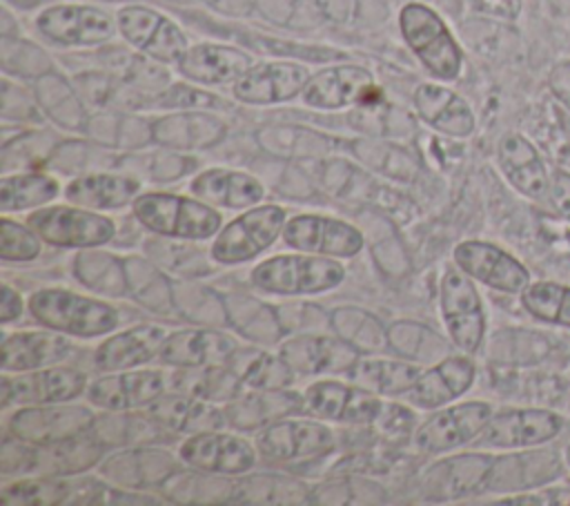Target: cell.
<instances>
[{"label":"cell","mask_w":570,"mask_h":506,"mask_svg":"<svg viewBox=\"0 0 570 506\" xmlns=\"http://www.w3.org/2000/svg\"><path fill=\"white\" fill-rule=\"evenodd\" d=\"M58 196V183L47 174H16L0 181V210L2 214L40 207Z\"/></svg>","instance_id":"obj_38"},{"label":"cell","mask_w":570,"mask_h":506,"mask_svg":"<svg viewBox=\"0 0 570 506\" xmlns=\"http://www.w3.org/2000/svg\"><path fill=\"white\" fill-rule=\"evenodd\" d=\"M36 27L47 40L67 47L100 45L114 33L111 18L105 11L87 4L49 7L38 16Z\"/></svg>","instance_id":"obj_17"},{"label":"cell","mask_w":570,"mask_h":506,"mask_svg":"<svg viewBox=\"0 0 570 506\" xmlns=\"http://www.w3.org/2000/svg\"><path fill=\"white\" fill-rule=\"evenodd\" d=\"M358 352L347 339L330 334L294 337L278 350L298 374H347L361 359Z\"/></svg>","instance_id":"obj_18"},{"label":"cell","mask_w":570,"mask_h":506,"mask_svg":"<svg viewBox=\"0 0 570 506\" xmlns=\"http://www.w3.org/2000/svg\"><path fill=\"white\" fill-rule=\"evenodd\" d=\"M401 33L423 67L439 80H456L463 53L445 22L430 7L412 2L401 9Z\"/></svg>","instance_id":"obj_4"},{"label":"cell","mask_w":570,"mask_h":506,"mask_svg":"<svg viewBox=\"0 0 570 506\" xmlns=\"http://www.w3.org/2000/svg\"><path fill=\"white\" fill-rule=\"evenodd\" d=\"M236 352V341L223 332L191 328L169 332L158 361L176 368H216L225 366Z\"/></svg>","instance_id":"obj_25"},{"label":"cell","mask_w":570,"mask_h":506,"mask_svg":"<svg viewBox=\"0 0 570 506\" xmlns=\"http://www.w3.org/2000/svg\"><path fill=\"white\" fill-rule=\"evenodd\" d=\"M345 267L321 254H281L252 270V285L267 294H318L343 283Z\"/></svg>","instance_id":"obj_3"},{"label":"cell","mask_w":570,"mask_h":506,"mask_svg":"<svg viewBox=\"0 0 570 506\" xmlns=\"http://www.w3.org/2000/svg\"><path fill=\"white\" fill-rule=\"evenodd\" d=\"M287 214L278 205H254L218 230L212 259L223 265H236L263 254L278 236H283Z\"/></svg>","instance_id":"obj_5"},{"label":"cell","mask_w":570,"mask_h":506,"mask_svg":"<svg viewBox=\"0 0 570 506\" xmlns=\"http://www.w3.org/2000/svg\"><path fill=\"white\" fill-rule=\"evenodd\" d=\"M138 194V181L120 174H87L65 187V198L87 210H116L134 203Z\"/></svg>","instance_id":"obj_34"},{"label":"cell","mask_w":570,"mask_h":506,"mask_svg":"<svg viewBox=\"0 0 570 506\" xmlns=\"http://www.w3.org/2000/svg\"><path fill=\"white\" fill-rule=\"evenodd\" d=\"M91 421L94 415L85 406L45 403L18 410L9 421V430L20 441L49 444L82 435Z\"/></svg>","instance_id":"obj_19"},{"label":"cell","mask_w":570,"mask_h":506,"mask_svg":"<svg viewBox=\"0 0 570 506\" xmlns=\"http://www.w3.org/2000/svg\"><path fill=\"white\" fill-rule=\"evenodd\" d=\"M563 459L557 450H532L510 457H497L494 468L501 470L503 481H499L494 488L499 490H528L546 486L561 477L563 473Z\"/></svg>","instance_id":"obj_35"},{"label":"cell","mask_w":570,"mask_h":506,"mask_svg":"<svg viewBox=\"0 0 570 506\" xmlns=\"http://www.w3.org/2000/svg\"><path fill=\"white\" fill-rule=\"evenodd\" d=\"M497 160L508 183L525 198H548L550 176L537 147L521 134H505L497 145Z\"/></svg>","instance_id":"obj_26"},{"label":"cell","mask_w":570,"mask_h":506,"mask_svg":"<svg viewBox=\"0 0 570 506\" xmlns=\"http://www.w3.org/2000/svg\"><path fill=\"white\" fill-rule=\"evenodd\" d=\"M256 446L245 437L220 430H205L185 439L178 457L196 470L240 475L256 464Z\"/></svg>","instance_id":"obj_16"},{"label":"cell","mask_w":570,"mask_h":506,"mask_svg":"<svg viewBox=\"0 0 570 506\" xmlns=\"http://www.w3.org/2000/svg\"><path fill=\"white\" fill-rule=\"evenodd\" d=\"M414 107L419 116L441 134L465 138L474 132V114L470 105L443 85H419L414 91Z\"/></svg>","instance_id":"obj_30"},{"label":"cell","mask_w":570,"mask_h":506,"mask_svg":"<svg viewBox=\"0 0 570 506\" xmlns=\"http://www.w3.org/2000/svg\"><path fill=\"white\" fill-rule=\"evenodd\" d=\"M149 415L158 426L178 430V432H205L227 426L225 410L207 403V399L194 395H160L149 406Z\"/></svg>","instance_id":"obj_33"},{"label":"cell","mask_w":570,"mask_h":506,"mask_svg":"<svg viewBox=\"0 0 570 506\" xmlns=\"http://www.w3.org/2000/svg\"><path fill=\"white\" fill-rule=\"evenodd\" d=\"M441 314L452 343L463 352H476L485 334V312L472 279L461 270H445L439 288Z\"/></svg>","instance_id":"obj_9"},{"label":"cell","mask_w":570,"mask_h":506,"mask_svg":"<svg viewBox=\"0 0 570 506\" xmlns=\"http://www.w3.org/2000/svg\"><path fill=\"white\" fill-rule=\"evenodd\" d=\"M87 390V374L76 368H38L27 372H2L0 383V406H45L65 403L80 397Z\"/></svg>","instance_id":"obj_11"},{"label":"cell","mask_w":570,"mask_h":506,"mask_svg":"<svg viewBox=\"0 0 570 506\" xmlns=\"http://www.w3.org/2000/svg\"><path fill=\"white\" fill-rule=\"evenodd\" d=\"M492 415L494 412L488 401H465L441 410L436 408V412L416 428L414 444L428 455L448 453L474 441Z\"/></svg>","instance_id":"obj_12"},{"label":"cell","mask_w":570,"mask_h":506,"mask_svg":"<svg viewBox=\"0 0 570 506\" xmlns=\"http://www.w3.org/2000/svg\"><path fill=\"white\" fill-rule=\"evenodd\" d=\"M232 374L247 390H283L294 381V370L281 354H267L261 350L234 352L225 363Z\"/></svg>","instance_id":"obj_36"},{"label":"cell","mask_w":570,"mask_h":506,"mask_svg":"<svg viewBox=\"0 0 570 506\" xmlns=\"http://www.w3.org/2000/svg\"><path fill=\"white\" fill-rule=\"evenodd\" d=\"M563 461H566V468L570 470V444H568L566 450H563Z\"/></svg>","instance_id":"obj_47"},{"label":"cell","mask_w":570,"mask_h":506,"mask_svg":"<svg viewBox=\"0 0 570 506\" xmlns=\"http://www.w3.org/2000/svg\"><path fill=\"white\" fill-rule=\"evenodd\" d=\"M421 368L405 361L392 359H358L356 366L347 372V377L376 395L399 397L412 388V383L421 377Z\"/></svg>","instance_id":"obj_37"},{"label":"cell","mask_w":570,"mask_h":506,"mask_svg":"<svg viewBox=\"0 0 570 506\" xmlns=\"http://www.w3.org/2000/svg\"><path fill=\"white\" fill-rule=\"evenodd\" d=\"M376 85L372 74L358 65H336L312 76L303 89V103L316 109H341L354 103H367Z\"/></svg>","instance_id":"obj_23"},{"label":"cell","mask_w":570,"mask_h":506,"mask_svg":"<svg viewBox=\"0 0 570 506\" xmlns=\"http://www.w3.org/2000/svg\"><path fill=\"white\" fill-rule=\"evenodd\" d=\"M116 22L127 42L156 60L178 62L187 51V40L178 25L149 7H125L118 11Z\"/></svg>","instance_id":"obj_15"},{"label":"cell","mask_w":570,"mask_h":506,"mask_svg":"<svg viewBox=\"0 0 570 506\" xmlns=\"http://www.w3.org/2000/svg\"><path fill=\"white\" fill-rule=\"evenodd\" d=\"M523 310L537 321L570 328V285L537 281L521 292Z\"/></svg>","instance_id":"obj_39"},{"label":"cell","mask_w":570,"mask_h":506,"mask_svg":"<svg viewBox=\"0 0 570 506\" xmlns=\"http://www.w3.org/2000/svg\"><path fill=\"white\" fill-rule=\"evenodd\" d=\"M452 256L461 272L492 290L521 294L532 283L528 267L517 256L494 243L463 241L454 247Z\"/></svg>","instance_id":"obj_13"},{"label":"cell","mask_w":570,"mask_h":506,"mask_svg":"<svg viewBox=\"0 0 570 506\" xmlns=\"http://www.w3.org/2000/svg\"><path fill=\"white\" fill-rule=\"evenodd\" d=\"M254 446L261 457L276 464L307 461L334 450V432L312 419H276L258 428Z\"/></svg>","instance_id":"obj_6"},{"label":"cell","mask_w":570,"mask_h":506,"mask_svg":"<svg viewBox=\"0 0 570 506\" xmlns=\"http://www.w3.org/2000/svg\"><path fill=\"white\" fill-rule=\"evenodd\" d=\"M27 444V448H16V457L2 455V459H16V466L7 473H36L42 477H56L65 473H76L96 461L100 455V446L91 439H62V441H49V444Z\"/></svg>","instance_id":"obj_20"},{"label":"cell","mask_w":570,"mask_h":506,"mask_svg":"<svg viewBox=\"0 0 570 506\" xmlns=\"http://www.w3.org/2000/svg\"><path fill=\"white\" fill-rule=\"evenodd\" d=\"M566 419L550 408H508L494 412L474 444L479 448H534L561 435Z\"/></svg>","instance_id":"obj_8"},{"label":"cell","mask_w":570,"mask_h":506,"mask_svg":"<svg viewBox=\"0 0 570 506\" xmlns=\"http://www.w3.org/2000/svg\"><path fill=\"white\" fill-rule=\"evenodd\" d=\"M472 4L490 16L514 20L521 11V0H472Z\"/></svg>","instance_id":"obj_44"},{"label":"cell","mask_w":570,"mask_h":506,"mask_svg":"<svg viewBox=\"0 0 570 506\" xmlns=\"http://www.w3.org/2000/svg\"><path fill=\"white\" fill-rule=\"evenodd\" d=\"M22 312V299L18 290H13L9 283H2V296H0V323H11Z\"/></svg>","instance_id":"obj_45"},{"label":"cell","mask_w":570,"mask_h":506,"mask_svg":"<svg viewBox=\"0 0 570 506\" xmlns=\"http://www.w3.org/2000/svg\"><path fill=\"white\" fill-rule=\"evenodd\" d=\"M309 78L307 67L298 62H263L234 82V96L247 105L283 103L303 94Z\"/></svg>","instance_id":"obj_24"},{"label":"cell","mask_w":570,"mask_h":506,"mask_svg":"<svg viewBox=\"0 0 570 506\" xmlns=\"http://www.w3.org/2000/svg\"><path fill=\"white\" fill-rule=\"evenodd\" d=\"M303 408V395L289 390H247L240 397L225 403L227 426L249 430L263 428L285 415Z\"/></svg>","instance_id":"obj_32"},{"label":"cell","mask_w":570,"mask_h":506,"mask_svg":"<svg viewBox=\"0 0 570 506\" xmlns=\"http://www.w3.org/2000/svg\"><path fill=\"white\" fill-rule=\"evenodd\" d=\"M165 392L160 370H116L94 379L85 395L91 406L105 410H131L156 401Z\"/></svg>","instance_id":"obj_21"},{"label":"cell","mask_w":570,"mask_h":506,"mask_svg":"<svg viewBox=\"0 0 570 506\" xmlns=\"http://www.w3.org/2000/svg\"><path fill=\"white\" fill-rule=\"evenodd\" d=\"M552 9L561 16H570V0H550Z\"/></svg>","instance_id":"obj_46"},{"label":"cell","mask_w":570,"mask_h":506,"mask_svg":"<svg viewBox=\"0 0 570 506\" xmlns=\"http://www.w3.org/2000/svg\"><path fill=\"white\" fill-rule=\"evenodd\" d=\"M303 410L321 421L338 424H379L385 412V403L376 392L361 386L323 379L303 392Z\"/></svg>","instance_id":"obj_10"},{"label":"cell","mask_w":570,"mask_h":506,"mask_svg":"<svg viewBox=\"0 0 570 506\" xmlns=\"http://www.w3.org/2000/svg\"><path fill=\"white\" fill-rule=\"evenodd\" d=\"M191 192L196 198L227 210L254 207L263 198V185L238 169H205L191 181Z\"/></svg>","instance_id":"obj_31"},{"label":"cell","mask_w":570,"mask_h":506,"mask_svg":"<svg viewBox=\"0 0 570 506\" xmlns=\"http://www.w3.org/2000/svg\"><path fill=\"white\" fill-rule=\"evenodd\" d=\"M176 65L178 71L194 82L225 85L236 82L243 74H247L254 67V60L249 53L236 47L203 42L187 47V51Z\"/></svg>","instance_id":"obj_28"},{"label":"cell","mask_w":570,"mask_h":506,"mask_svg":"<svg viewBox=\"0 0 570 506\" xmlns=\"http://www.w3.org/2000/svg\"><path fill=\"white\" fill-rule=\"evenodd\" d=\"M29 312L47 330L82 339L109 334L118 325V312L109 303L60 288L36 290Z\"/></svg>","instance_id":"obj_2"},{"label":"cell","mask_w":570,"mask_h":506,"mask_svg":"<svg viewBox=\"0 0 570 506\" xmlns=\"http://www.w3.org/2000/svg\"><path fill=\"white\" fill-rule=\"evenodd\" d=\"M548 87L552 96L570 111V60H561L550 69Z\"/></svg>","instance_id":"obj_42"},{"label":"cell","mask_w":570,"mask_h":506,"mask_svg":"<svg viewBox=\"0 0 570 506\" xmlns=\"http://www.w3.org/2000/svg\"><path fill=\"white\" fill-rule=\"evenodd\" d=\"M497 504H570V488H548L537 495H517L499 499Z\"/></svg>","instance_id":"obj_43"},{"label":"cell","mask_w":570,"mask_h":506,"mask_svg":"<svg viewBox=\"0 0 570 506\" xmlns=\"http://www.w3.org/2000/svg\"><path fill=\"white\" fill-rule=\"evenodd\" d=\"M73 346L69 339L51 332H16L2 339V372H27L47 366H56L71 357Z\"/></svg>","instance_id":"obj_29"},{"label":"cell","mask_w":570,"mask_h":506,"mask_svg":"<svg viewBox=\"0 0 570 506\" xmlns=\"http://www.w3.org/2000/svg\"><path fill=\"white\" fill-rule=\"evenodd\" d=\"M548 201L552 203L557 214L570 223V172H566V169L552 172Z\"/></svg>","instance_id":"obj_41"},{"label":"cell","mask_w":570,"mask_h":506,"mask_svg":"<svg viewBox=\"0 0 570 506\" xmlns=\"http://www.w3.org/2000/svg\"><path fill=\"white\" fill-rule=\"evenodd\" d=\"M167 330L154 323L134 325L118 334L107 337L94 352V366L102 372L131 370L151 359H158L160 348L167 339Z\"/></svg>","instance_id":"obj_27"},{"label":"cell","mask_w":570,"mask_h":506,"mask_svg":"<svg viewBox=\"0 0 570 506\" xmlns=\"http://www.w3.org/2000/svg\"><path fill=\"white\" fill-rule=\"evenodd\" d=\"M131 207L138 223L154 234L203 241L220 230V214L214 210V205L200 198L167 192H145L136 196Z\"/></svg>","instance_id":"obj_1"},{"label":"cell","mask_w":570,"mask_h":506,"mask_svg":"<svg viewBox=\"0 0 570 506\" xmlns=\"http://www.w3.org/2000/svg\"><path fill=\"white\" fill-rule=\"evenodd\" d=\"M474 377L476 368L472 359L463 354L445 357L443 361L423 370L412 388L401 397L421 410H436L465 395L474 383Z\"/></svg>","instance_id":"obj_22"},{"label":"cell","mask_w":570,"mask_h":506,"mask_svg":"<svg viewBox=\"0 0 570 506\" xmlns=\"http://www.w3.org/2000/svg\"><path fill=\"white\" fill-rule=\"evenodd\" d=\"M285 245L321 256L350 259L363 250V234L338 218L318 214H298L285 223Z\"/></svg>","instance_id":"obj_14"},{"label":"cell","mask_w":570,"mask_h":506,"mask_svg":"<svg viewBox=\"0 0 570 506\" xmlns=\"http://www.w3.org/2000/svg\"><path fill=\"white\" fill-rule=\"evenodd\" d=\"M40 236L31 230L11 221L7 214L0 221V259L2 261H33L40 254Z\"/></svg>","instance_id":"obj_40"},{"label":"cell","mask_w":570,"mask_h":506,"mask_svg":"<svg viewBox=\"0 0 570 506\" xmlns=\"http://www.w3.org/2000/svg\"><path fill=\"white\" fill-rule=\"evenodd\" d=\"M27 225L56 247H96L109 243L116 234L111 218L67 205L36 210L27 216Z\"/></svg>","instance_id":"obj_7"}]
</instances>
